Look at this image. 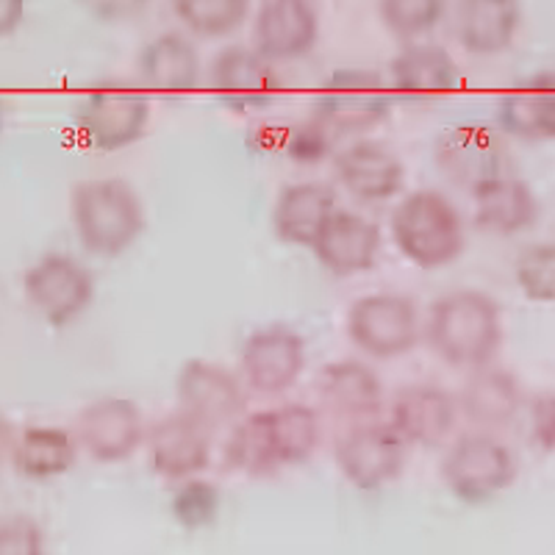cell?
<instances>
[{"label": "cell", "instance_id": "6da1fadb", "mask_svg": "<svg viewBox=\"0 0 555 555\" xmlns=\"http://www.w3.org/2000/svg\"><path fill=\"white\" fill-rule=\"evenodd\" d=\"M425 341L444 364L473 373L492 364L503 345V311L486 292H450L430 306Z\"/></svg>", "mask_w": 555, "mask_h": 555}, {"label": "cell", "instance_id": "7a4b0ae2", "mask_svg": "<svg viewBox=\"0 0 555 555\" xmlns=\"http://www.w3.org/2000/svg\"><path fill=\"white\" fill-rule=\"evenodd\" d=\"M69 215L78 242L101 259H117L145 231V206L122 178H92L76 183L69 195Z\"/></svg>", "mask_w": 555, "mask_h": 555}, {"label": "cell", "instance_id": "3957f363", "mask_svg": "<svg viewBox=\"0 0 555 555\" xmlns=\"http://www.w3.org/2000/svg\"><path fill=\"white\" fill-rule=\"evenodd\" d=\"M391 240L400 256L420 270H442L461 259L467 231L459 208L436 190H416L391 211Z\"/></svg>", "mask_w": 555, "mask_h": 555}, {"label": "cell", "instance_id": "277c9868", "mask_svg": "<svg viewBox=\"0 0 555 555\" xmlns=\"http://www.w3.org/2000/svg\"><path fill=\"white\" fill-rule=\"evenodd\" d=\"M442 480L461 503H486L517 480V459L498 436L475 430L450 444L442 461Z\"/></svg>", "mask_w": 555, "mask_h": 555}, {"label": "cell", "instance_id": "5b68a950", "mask_svg": "<svg viewBox=\"0 0 555 555\" xmlns=\"http://www.w3.org/2000/svg\"><path fill=\"white\" fill-rule=\"evenodd\" d=\"M347 336L373 359L411 353L423 336V320L414 300L403 295H364L347 311Z\"/></svg>", "mask_w": 555, "mask_h": 555}, {"label": "cell", "instance_id": "8992f818", "mask_svg": "<svg viewBox=\"0 0 555 555\" xmlns=\"http://www.w3.org/2000/svg\"><path fill=\"white\" fill-rule=\"evenodd\" d=\"M23 292L48 325L64 328L95 300V275L67 253H48L26 270Z\"/></svg>", "mask_w": 555, "mask_h": 555}, {"label": "cell", "instance_id": "52a82bcc", "mask_svg": "<svg viewBox=\"0 0 555 555\" xmlns=\"http://www.w3.org/2000/svg\"><path fill=\"white\" fill-rule=\"evenodd\" d=\"M76 126L89 147L103 153L126 151L151 126V101L131 87H98L81 98Z\"/></svg>", "mask_w": 555, "mask_h": 555}, {"label": "cell", "instance_id": "ba28073f", "mask_svg": "<svg viewBox=\"0 0 555 555\" xmlns=\"http://www.w3.org/2000/svg\"><path fill=\"white\" fill-rule=\"evenodd\" d=\"M391 112V89L375 69L347 67L331 73L317 98L314 117L334 133H364Z\"/></svg>", "mask_w": 555, "mask_h": 555}, {"label": "cell", "instance_id": "9c48e42d", "mask_svg": "<svg viewBox=\"0 0 555 555\" xmlns=\"http://www.w3.org/2000/svg\"><path fill=\"white\" fill-rule=\"evenodd\" d=\"M405 439L391 423L361 420L336 442V467L361 492H375L395 483L405 469Z\"/></svg>", "mask_w": 555, "mask_h": 555}, {"label": "cell", "instance_id": "30bf717a", "mask_svg": "<svg viewBox=\"0 0 555 555\" xmlns=\"http://www.w3.org/2000/svg\"><path fill=\"white\" fill-rule=\"evenodd\" d=\"M245 384L259 395H281L300 380L306 370V339L289 325L253 331L240 356Z\"/></svg>", "mask_w": 555, "mask_h": 555}, {"label": "cell", "instance_id": "8fae6325", "mask_svg": "<svg viewBox=\"0 0 555 555\" xmlns=\"http://www.w3.org/2000/svg\"><path fill=\"white\" fill-rule=\"evenodd\" d=\"M76 439L89 459L101 464H120L145 444L147 428L133 400L103 398L78 414Z\"/></svg>", "mask_w": 555, "mask_h": 555}, {"label": "cell", "instance_id": "7c38bea8", "mask_svg": "<svg viewBox=\"0 0 555 555\" xmlns=\"http://www.w3.org/2000/svg\"><path fill=\"white\" fill-rule=\"evenodd\" d=\"M176 395L181 409L211 430L236 423L245 411V389L240 378L206 359H190L181 366Z\"/></svg>", "mask_w": 555, "mask_h": 555}, {"label": "cell", "instance_id": "4fadbf2b", "mask_svg": "<svg viewBox=\"0 0 555 555\" xmlns=\"http://www.w3.org/2000/svg\"><path fill=\"white\" fill-rule=\"evenodd\" d=\"M147 453L158 478L186 480L206 473L211 464V428L186 411L158 420L147 430Z\"/></svg>", "mask_w": 555, "mask_h": 555}, {"label": "cell", "instance_id": "5bb4252c", "mask_svg": "<svg viewBox=\"0 0 555 555\" xmlns=\"http://www.w3.org/2000/svg\"><path fill=\"white\" fill-rule=\"evenodd\" d=\"M459 398L436 384H411L395 395L389 423L416 448H442L459 423Z\"/></svg>", "mask_w": 555, "mask_h": 555}, {"label": "cell", "instance_id": "9a60e30c", "mask_svg": "<svg viewBox=\"0 0 555 555\" xmlns=\"http://www.w3.org/2000/svg\"><path fill=\"white\" fill-rule=\"evenodd\" d=\"M256 51L272 64L306 59L320 42V14L311 0H264L253 23Z\"/></svg>", "mask_w": 555, "mask_h": 555}, {"label": "cell", "instance_id": "2e32d148", "mask_svg": "<svg viewBox=\"0 0 555 555\" xmlns=\"http://www.w3.org/2000/svg\"><path fill=\"white\" fill-rule=\"evenodd\" d=\"M436 162L450 181L473 190L475 183L486 178L503 176L508 153L494 128L480 126V122H461L439 137Z\"/></svg>", "mask_w": 555, "mask_h": 555}, {"label": "cell", "instance_id": "e0dca14e", "mask_svg": "<svg viewBox=\"0 0 555 555\" xmlns=\"http://www.w3.org/2000/svg\"><path fill=\"white\" fill-rule=\"evenodd\" d=\"M380 245H384V236L373 220L336 208L328 222L322 225L311 250L331 275L350 278L370 272L378 264Z\"/></svg>", "mask_w": 555, "mask_h": 555}, {"label": "cell", "instance_id": "ac0fdd59", "mask_svg": "<svg viewBox=\"0 0 555 555\" xmlns=\"http://www.w3.org/2000/svg\"><path fill=\"white\" fill-rule=\"evenodd\" d=\"M211 87L225 106L236 112L270 106L275 101L281 81H278L275 64L261 56L256 48L231 44L217 53L211 64Z\"/></svg>", "mask_w": 555, "mask_h": 555}, {"label": "cell", "instance_id": "d6986e66", "mask_svg": "<svg viewBox=\"0 0 555 555\" xmlns=\"http://www.w3.org/2000/svg\"><path fill=\"white\" fill-rule=\"evenodd\" d=\"M475 228L492 236H517L539 222L542 206L530 183L522 178L494 176L475 183L473 190Z\"/></svg>", "mask_w": 555, "mask_h": 555}, {"label": "cell", "instance_id": "ffe728a7", "mask_svg": "<svg viewBox=\"0 0 555 555\" xmlns=\"http://www.w3.org/2000/svg\"><path fill=\"white\" fill-rule=\"evenodd\" d=\"M334 165L341 186L361 203L389 201L400 195L405 183V167L398 153L375 139H359L347 145Z\"/></svg>", "mask_w": 555, "mask_h": 555}, {"label": "cell", "instance_id": "44dd1931", "mask_svg": "<svg viewBox=\"0 0 555 555\" xmlns=\"http://www.w3.org/2000/svg\"><path fill=\"white\" fill-rule=\"evenodd\" d=\"M395 92L411 101H434L464 87V73L448 48L434 42H409L389 67Z\"/></svg>", "mask_w": 555, "mask_h": 555}, {"label": "cell", "instance_id": "7402d4cb", "mask_svg": "<svg viewBox=\"0 0 555 555\" xmlns=\"http://www.w3.org/2000/svg\"><path fill=\"white\" fill-rule=\"evenodd\" d=\"M317 395H320L322 409L350 423L373 420L384 409V380L373 366L356 359L322 366L317 378Z\"/></svg>", "mask_w": 555, "mask_h": 555}, {"label": "cell", "instance_id": "603a6c76", "mask_svg": "<svg viewBox=\"0 0 555 555\" xmlns=\"http://www.w3.org/2000/svg\"><path fill=\"white\" fill-rule=\"evenodd\" d=\"M498 128L519 142L555 139V67L530 76L522 87L500 98Z\"/></svg>", "mask_w": 555, "mask_h": 555}, {"label": "cell", "instance_id": "cb8c5ba5", "mask_svg": "<svg viewBox=\"0 0 555 555\" xmlns=\"http://www.w3.org/2000/svg\"><path fill=\"white\" fill-rule=\"evenodd\" d=\"M519 0H459L455 37L469 56H498L517 39Z\"/></svg>", "mask_w": 555, "mask_h": 555}, {"label": "cell", "instance_id": "d4e9b609", "mask_svg": "<svg viewBox=\"0 0 555 555\" xmlns=\"http://www.w3.org/2000/svg\"><path fill=\"white\" fill-rule=\"evenodd\" d=\"M336 208V192L325 183H289L272 206V234L286 245L311 247Z\"/></svg>", "mask_w": 555, "mask_h": 555}, {"label": "cell", "instance_id": "484cf974", "mask_svg": "<svg viewBox=\"0 0 555 555\" xmlns=\"http://www.w3.org/2000/svg\"><path fill=\"white\" fill-rule=\"evenodd\" d=\"M459 409L475 428H505L522 409V386L517 375L503 366H478L461 386Z\"/></svg>", "mask_w": 555, "mask_h": 555}, {"label": "cell", "instance_id": "4316f807", "mask_svg": "<svg viewBox=\"0 0 555 555\" xmlns=\"http://www.w3.org/2000/svg\"><path fill=\"white\" fill-rule=\"evenodd\" d=\"M278 469L297 467L320 448V414L311 405L286 403L253 414Z\"/></svg>", "mask_w": 555, "mask_h": 555}, {"label": "cell", "instance_id": "83f0119b", "mask_svg": "<svg viewBox=\"0 0 555 555\" xmlns=\"http://www.w3.org/2000/svg\"><path fill=\"white\" fill-rule=\"evenodd\" d=\"M139 76L162 95H183L201 83V51L186 34L167 31L139 53Z\"/></svg>", "mask_w": 555, "mask_h": 555}, {"label": "cell", "instance_id": "f1b7e54d", "mask_svg": "<svg viewBox=\"0 0 555 555\" xmlns=\"http://www.w3.org/2000/svg\"><path fill=\"white\" fill-rule=\"evenodd\" d=\"M78 439L64 428L51 425H34L17 436V444L12 450V464L17 475L34 483L56 480L76 467Z\"/></svg>", "mask_w": 555, "mask_h": 555}, {"label": "cell", "instance_id": "f546056e", "mask_svg": "<svg viewBox=\"0 0 555 555\" xmlns=\"http://www.w3.org/2000/svg\"><path fill=\"white\" fill-rule=\"evenodd\" d=\"M178 23L201 39H222L240 31L250 0H172Z\"/></svg>", "mask_w": 555, "mask_h": 555}, {"label": "cell", "instance_id": "4dcf8cb0", "mask_svg": "<svg viewBox=\"0 0 555 555\" xmlns=\"http://www.w3.org/2000/svg\"><path fill=\"white\" fill-rule=\"evenodd\" d=\"M222 467L245 475V478H272L281 473L261 439V430L253 414L245 416L228 436L225 450H222Z\"/></svg>", "mask_w": 555, "mask_h": 555}, {"label": "cell", "instance_id": "1f68e13d", "mask_svg": "<svg viewBox=\"0 0 555 555\" xmlns=\"http://www.w3.org/2000/svg\"><path fill=\"white\" fill-rule=\"evenodd\" d=\"M380 23L400 42H414L442 23L448 0H380Z\"/></svg>", "mask_w": 555, "mask_h": 555}, {"label": "cell", "instance_id": "d6a6232c", "mask_svg": "<svg viewBox=\"0 0 555 555\" xmlns=\"http://www.w3.org/2000/svg\"><path fill=\"white\" fill-rule=\"evenodd\" d=\"M517 286L530 304H555V242H537L514 264Z\"/></svg>", "mask_w": 555, "mask_h": 555}, {"label": "cell", "instance_id": "836d02e7", "mask_svg": "<svg viewBox=\"0 0 555 555\" xmlns=\"http://www.w3.org/2000/svg\"><path fill=\"white\" fill-rule=\"evenodd\" d=\"M220 512V489L211 480L186 478L172 498V514L183 528H206Z\"/></svg>", "mask_w": 555, "mask_h": 555}, {"label": "cell", "instance_id": "e575fe53", "mask_svg": "<svg viewBox=\"0 0 555 555\" xmlns=\"http://www.w3.org/2000/svg\"><path fill=\"white\" fill-rule=\"evenodd\" d=\"M334 137L336 133L314 117V120L304 122V126L292 128L284 142V151L297 165H320V162L331 156Z\"/></svg>", "mask_w": 555, "mask_h": 555}, {"label": "cell", "instance_id": "d590c367", "mask_svg": "<svg viewBox=\"0 0 555 555\" xmlns=\"http://www.w3.org/2000/svg\"><path fill=\"white\" fill-rule=\"evenodd\" d=\"M44 533L39 522L26 514L0 519V555H42Z\"/></svg>", "mask_w": 555, "mask_h": 555}, {"label": "cell", "instance_id": "8d00e7d4", "mask_svg": "<svg viewBox=\"0 0 555 555\" xmlns=\"http://www.w3.org/2000/svg\"><path fill=\"white\" fill-rule=\"evenodd\" d=\"M528 430L533 448L555 453V391H539L528 403Z\"/></svg>", "mask_w": 555, "mask_h": 555}, {"label": "cell", "instance_id": "74e56055", "mask_svg": "<svg viewBox=\"0 0 555 555\" xmlns=\"http://www.w3.org/2000/svg\"><path fill=\"white\" fill-rule=\"evenodd\" d=\"M78 3L103 23H126L145 12L151 0H78Z\"/></svg>", "mask_w": 555, "mask_h": 555}, {"label": "cell", "instance_id": "f35d334b", "mask_svg": "<svg viewBox=\"0 0 555 555\" xmlns=\"http://www.w3.org/2000/svg\"><path fill=\"white\" fill-rule=\"evenodd\" d=\"M26 17V0H0V39L12 37Z\"/></svg>", "mask_w": 555, "mask_h": 555}, {"label": "cell", "instance_id": "ab89813d", "mask_svg": "<svg viewBox=\"0 0 555 555\" xmlns=\"http://www.w3.org/2000/svg\"><path fill=\"white\" fill-rule=\"evenodd\" d=\"M14 444H17V430H14L12 420L0 411V461L12 459Z\"/></svg>", "mask_w": 555, "mask_h": 555}, {"label": "cell", "instance_id": "60d3db41", "mask_svg": "<svg viewBox=\"0 0 555 555\" xmlns=\"http://www.w3.org/2000/svg\"><path fill=\"white\" fill-rule=\"evenodd\" d=\"M0 133H3V103H0Z\"/></svg>", "mask_w": 555, "mask_h": 555}]
</instances>
